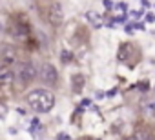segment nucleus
I'll use <instances>...</instances> for the list:
<instances>
[{
    "label": "nucleus",
    "mask_w": 155,
    "mask_h": 140,
    "mask_svg": "<svg viewBox=\"0 0 155 140\" xmlns=\"http://www.w3.org/2000/svg\"><path fill=\"white\" fill-rule=\"evenodd\" d=\"M126 140H137V138H135V136H130V138H126Z\"/></svg>",
    "instance_id": "obj_15"
},
{
    "label": "nucleus",
    "mask_w": 155,
    "mask_h": 140,
    "mask_svg": "<svg viewBox=\"0 0 155 140\" xmlns=\"http://www.w3.org/2000/svg\"><path fill=\"white\" fill-rule=\"evenodd\" d=\"M130 55H131V44H122L119 53H117V60L119 62H126L130 58Z\"/></svg>",
    "instance_id": "obj_8"
},
{
    "label": "nucleus",
    "mask_w": 155,
    "mask_h": 140,
    "mask_svg": "<svg viewBox=\"0 0 155 140\" xmlns=\"http://www.w3.org/2000/svg\"><path fill=\"white\" fill-rule=\"evenodd\" d=\"M6 115H7V106L4 102H0V118H4Z\"/></svg>",
    "instance_id": "obj_11"
},
{
    "label": "nucleus",
    "mask_w": 155,
    "mask_h": 140,
    "mask_svg": "<svg viewBox=\"0 0 155 140\" xmlns=\"http://www.w3.org/2000/svg\"><path fill=\"white\" fill-rule=\"evenodd\" d=\"M16 77H18V82L22 84V87H24V86H28L29 82H33L37 78V67L31 62H22L18 66Z\"/></svg>",
    "instance_id": "obj_2"
},
{
    "label": "nucleus",
    "mask_w": 155,
    "mask_h": 140,
    "mask_svg": "<svg viewBox=\"0 0 155 140\" xmlns=\"http://www.w3.org/2000/svg\"><path fill=\"white\" fill-rule=\"evenodd\" d=\"M133 136H135L137 140H153V136H151L150 129H148V127H144V126H139V127L135 129Z\"/></svg>",
    "instance_id": "obj_9"
},
{
    "label": "nucleus",
    "mask_w": 155,
    "mask_h": 140,
    "mask_svg": "<svg viewBox=\"0 0 155 140\" xmlns=\"http://www.w3.org/2000/svg\"><path fill=\"white\" fill-rule=\"evenodd\" d=\"M57 140H70V135H66V133H58V135H57Z\"/></svg>",
    "instance_id": "obj_12"
},
{
    "label": "nucleus",
    "mask_w": 155,
    "mask_h": 140,
    "mask_svg": "<svg viewBox=\"0 0 155 140\" xmlns=\"http://www.w3.org/2000/svg\"><path fill=\"white\" fill-rule=\"evenodd\" d=\"M86 18L90 20V22H93L95 26H100V22H102V16L99 13H95V11H88L86 13Z\"/></svg>",
    "instance_id": "obj_10"
},
{
    "label": "nucleus",
    "mask_w": 155,
    "mask_h": 140,
    "mask_svg": "<svg viewBox=\"0 0 155 140\" xmlns=\"http://www.w3.org/2000/svg\"><path fill=\"white\" fill-rule=\"evenodd\" d=\"M40 78L44 84H49V86H55L57 80H58V73H57V67L53 64H44L40 67Z\"/></svg>",
    "instance_id": "obj_3"
},
{
    "label": "nucleus",
    "mask_w": 155,
    "mask_h": 140,
    "mask_svg": "<svg viewBox=\"0 0 155 140\" xmlns=\"http://www.w3.org/2000/svg\"><path fill=\"white\" fill-rule=\"evenodd\" d=\"M0 29H2V26H0Z\"/></svg>",
    "instance_id": "obj_16"
},
{
    "label": "nucleus",
    "mask_w": 155,
    "mask_h": 140,
    "mask_svg": "<svg viewBox=\"0 0 155 140\" xmlns=\"http://www.w3.org/2000/svg\"><path fill=\"white\" fill-rule=\"evenodd\" d=\"M28 104L38 113H48L55 106V95L48 89H35L28 95Z\"/></svg>",
    "instance_id": "obj_1"
},
{
    "label": "nucleus",
    "mask_w": 155,
    "mask_h": 140,
    "mask_svg": "<svg viewBox=\"0 0 155 140\" xmlns=\"http://www.w3.org/2000/svg\"><path fill=\"white\" fill-rule=\"evenodd\" d=\"M146 20H148V22H153V20H155V16H153V15H151V13H150V15H148V16H146Z\"/></svg>",
    "instance_id": "obj_14"
},
{
    "label": "nucleus",
    "mask_w": 155,
    "mask_h": 140,
    "mask_svg": "<svg viewBox=\"0 0 155 140\" xmlns=\"http://www.w3.org/2000/svg\"><path fill=\"white\" fill-rule=\"evenodd\" d=\"M48 20H49V24L58 28L62 22H64V11H62V6L58 2H53L48 9Z\"/></svg>",
    "instance_id": "obj_4"
},
{
    "label": "nucleus",
    "mask_w": 155,
    "mask_h": 140,
    "mask_svg": "<svg viewBox=\"0 0 155 140\" xmlns=\"http://www.w3.org/2000/svg\"><path fill=\"white\" fill-rule=\"evenodd\" d=\"M84 84H86L84 75L77 73V75H73V77H71V87H73V91H75V93H80V91L84 89Z\"/></svg>",
    "instance_id": "obj_7"
},
{
    "label": "nucleus",
    "mask_w": 155,
    "mask_h": 140,
    "mask_svg": "<svg viewBox=\"0 0 155 140\" xmlns=\"http://www.w3.org/2000/svg\"><path fill=\"white\" fill-rule=\"evenodd\" d=\"M13 82V71L9 69V66L0 62V86H7Z\"/></svg>",
    "instance_id": "obj_6"
},
{
    "label": "nucleus",
    "mask_w": 155,
    "mask_h": 140,
    "mask_svg": "<svg viewBox=\"0 0 155 140\" xmlns=\"http://www.w3.org/2000/svg\"><path fill=\"white\" fill-rule=\"evenodd\" d=\"M16 49H15V45L11 44H4L2 48H0V62L6 64V66H13L16 62Z\"/></svg>",
    "instance_id": "obj_5"
},
{
    "label": "nucleus",
    "mask_w": 155,
    "mask_h": 140,
    "mask_svg": "<svg viewBox=\"0 0 155 140\" xmlns=\"http://www.w3.org/2000/svg\"><path fill=\"white\" fill-rule=\"evenodd\" d=\"M70 58H71V53H70V51H64V53H62V60H64V62H68Z\"/></svg>",
    "instance_id": "obj_13"
}]
</instances>
